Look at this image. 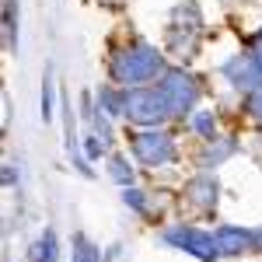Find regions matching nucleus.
Returning a JSON list of instances; mask_svg holds the SVG:
<instances>
[{"instance_id": "nucleus-1", "label": "nucleus", "mask_w": 262, "mask_h": 262, "mask_svg": "<svg viewBox=\"0 0 262 262\" xmlns=\"http://www.w3.org/2000/svg\"><path fill=\"white\" fill-rule=\"evenodd\" d=\"M108 74L119 88H137V84L158 81L164 74V56L150 46V42H129L112 53Z\"/></svg>"}, {"instance_id": "nucleus-2", "label": "nucleus", "mask_w": 262, "mask_h": 262, "mask_svg": "<svg viewBox=\"0 0 262 262\" xmlns=\"http://www.w3.org/2000/svg\"><path fill=\"white\" fill-rule=\"evenodd\" d=\"M122 119L150 129V126H161L164 119H171V108L158 84L154 88H122Z\"/></svg>"}, {"instance_id": "nucleus-3", "label": "nucleus", "mask_w": 262, "mask_h": 262, "mask_svg": "<svg viewBox=\"0 0 262 262\" xmlns=\"http://www.w3.org/2000/svg\"><path fill=\"white\" fill-rule=\"evenodd\" d=\"M129 150H133V158L140 164H147V168H161V164H175L179 161V147H175V140L168 137V133H161V129H147V126H140L137 133H129Z\"/></svg>"}, {"instance_id": "nucleus-4", "label": "nucleus", "mask_w": 262, "mask_h": 262, "mask_svg": "<svg viewBox=\"0 0 262 262\" xmlns=\"http://www.w3.org/2000/svg\"><path fill=\"white\" fill-rule=\"evenodd\" d=\"M158 88H161V95H164V101H168V108H171L175 119L189 116L192 105H196V98H200L196 77H192L189 70H182V67H168L161 77H158Z\"/></svg>"}, {"instance_id": "nucleus-5", "label": "nucleus", "mask_w": 262, "mask_h": 262, "mask_svg": "<svg viewBox=\"0 0 262 262\" xmlns=\"http://www.w3.org/2000/svg\"><path fill=\"white\" fill-rule=\"evenodd\" d=\"M168 245H175L182 252H189V255H196L203 262H213L221 255V248H217V238L213 234H206L200 227H189V224H175V227H168L161 234Z\"/></svg>"}, {"instance_id": "nucleus-6", "label": "nucleus", "mask_w": 262, "mask_h": 262, "mask_svg": "<svg viewBox=\"0 0 262 262\" xmlns=\"http://www.w3.org/2000/svg\"><path fill=\"white\" fill-rule=\"evenodd\" d=\"M221 255H248V252H262L259 245V227H231L224 224L213 231Z\"/></svg>"}, {"instance_id": "nucleus-7", "label": "nucleus", "mask_w": 262, "mask_h": 262, "mask_svg": "<svg viewBox=\"0 0 262 262\" xmlns=\"http://www.w3.org/2000/svg\"><path fill=\"white\" fill-rule=\"evenodd\" d=\"M182 196H185L189 206H196V210H203V213H210V210L217 206V200H221V182L213 179V175H196V179L185 182Z\"/></svg>"}, {"instance_id": "nucleus-8", "label": "nucleus", "mask_w": 262, "mask_h": 262, "mask_svg": "<svg viewBox=\"0 0 262 262\" xmlns=\"http://www.w3.org/2000/svg\"><path fill=\"white\" fill-rule=\"evenodd\" d=\"M224 77L234 84L238 91H245V95H252V91L262 88V70L255 67L252 56H234V60H227L224 63Z\"/></svg>"}, {"instance_id": "nucleus-9", "label": "nucleus", "mask_w": 262, "mask_h": 262, "mask_svg": "<svg viewBox=\"0 0 262 262\" xmlns=\"http://www.w3.org/2000/svg\"><path fill=\"white\" fill-rule=\"evenodd\" d=\"M231 154H234V143L231 140H206V150H203L200 164L203 168H221Z\"/></svg>"}, {"instance_id": "nucleus-10", "label": "nucleus", "mask_w": 262, "mask_h": 262, "mask_svg": "<svg viewBox=\"0 0 262 262\" xmlns=\"http://www.w3.org/2000/svg\"><path fill=\"white\" fill-rule=\"evenodd\" d=\"M56 116V84H53V70L46 67V74H42V122L49 126Z\"/></svg>"}, {"instance_id": "nucleus-11", "label": "nucleus", "mask_w": 262, "mask_h": 262, "mask_svg": "<svg viewBox=\"0 0 262 262\" xmlns=\"http://www.w3.org/2000/svg\"><path fill=\"white\" fill-rule=\"evenodd\" d=\"M32 259H35V262H56V259H60L56 231H46V234L39 238V245H32Z\"/></svg>"}, {"instance_id": "nucleus-12", "label": "nucleus", "mask_w": 262, "mask_h": 262, "mask_svg": "<svg viewBox=\"0 0 262 262\" xmlns=\"http://www.w3.org/2000/svg\"><path fill=\"white\" fill-rule=\"evenodd\" d=\"M74 262H101V248L88 234H74Z\"/></svg>"}, {"instance_id": "nucleus-13", "label": "nucleus", "mask_w": 262, "mask_h": 262, "mask_svg": "<svg viewBox=\"0 0 262 262\" xmlns=\"http://www.w3.org/2000/svg\"><path fill=\"white\" fill-rule=\"evenodd\" d=\"M4 35H7V49L18 46V0H4Z\"/></svg>"}, {"instance_id": "nucleus-14", "label": "nucleus", "mask_w": 262, "mask_h": 262, "mask_svg": "<svg viewBox=\"0 0 262 262\" xmlns=\"http://www.w3.org/2000/svg\"><path fill=\"white\" fill-rule=\"evenodd\" d=\"M192 133H200L203 140H217V122H213V112H192Z\"/></svg>"}, {"instance_id": "nucleus-15", "label": "nucleus", "mask_w": 262, "mask_h": 262, "mask_svg": "<svg viewBox=\"0 0 262 262\" xmlns=\"http://www.w3.org/2000/svg\"><path fill=\"white\" fill-rule=\"evenodd\" d=\"M108 175L119 182V185H133V168H129V161L122 154H112L108 158Z\"/></svg>"}, {"instance_id": "nucleus-16", "label": "nucleus", "mask_w": 262, "mask_h": 262, "mask_svg": "<svg viewBox=\"0 0 262 262\" xmlns=\"http://www.w3.org/2000/svg\"><path fill=\"white\" fill-rule=\"evenodd\" d=\"M122 203H126L129 210H137V213H150V206H147V196H143L140 189H133V185H126V189H122Z\"/></svg>"}, {"instance_id": "nucleus-17", "label": "nucleus", "mask_w": 262, "mask_h": 262, "mask_svg": "<svg viewBox=\"0 0 262 262\" xmlns=\"http://www.w3.org/2000/svg\"><path fill=\"white\" fill-rule=\"evenodd\" d=\"M105 147H108V143L101 140L98 133H91V137H84V143H81L84 158H101V154H105Z\"/></svg>"}, {"instance_id": "nucleus-18", "label": "nucleus", "mask_w": 262, "mask_h": 262, "mask_svg": "<svg viewBox=\"0 0 262 262\" xmlns=\"http://www.w3.org/2000/svg\"><path fill=\"white\" fill-rule=\"evenodd\" d=\"M245 108H248V116H252V119L262 122V88H259V91H252V95L245 98Z\"/></svg>"}, {"instance_id": "nucleus-19", "label": "nucleus", "mask_w": 262, "mask_h": 262, "mask_svg": "<svg viewBox=\"0 0 262 262\" xmlns=\"http://www.w3.org/2000/svg\"><path fill=\"white\" fill-rule=\"evenodd\" d=\"M248 56H252V60H255V67L262 70V28L252 35V39H248Z\"/></svg>"}, {"instance_id": "nucleus-20", "label": "nucleus", "mask_w": 262, "mask_h": 262, "mask_svg": "<svg viewBox=\"0 0 262 262\" xmlns=\"http://www.w3.org/2000/svg\"><path fill=\"white\" fill-rule=\"evenodd\" d=\"M4 182H7V185L14 182V164H4Z\"/></svg>"}]
</instances>
